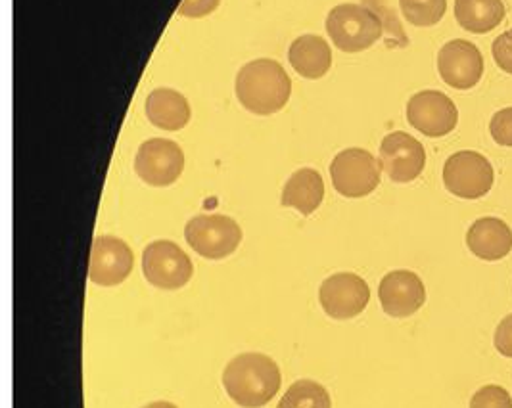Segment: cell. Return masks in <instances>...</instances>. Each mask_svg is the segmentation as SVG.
<instances>
[{
    "label": "cell",
    "instance_id": "obj_1",
    "mask_svg": "<svg viewBox=\"0 0 512 408\" xmlns=\"http://www.w3.org/2000/svg\"><path fill=\"white\" fill-rule=\"evenodd\" d=\"M279 364L261 353L234 357L223 372V386L238 407H265L279 393Z\"/></svg>",
    "mask_w": 512,
    "mask_h": 408
},
{
    "label": "cell",
    "instance_id": "obj_2",
    "mask_svg": "<svg viewBox=\"0 0 512 408\" xmlns=\"http://www.w3.org/2000/svg\"><path fill=\"white\" fill-rule=\"evenodd\" d=\"M236 98L252 114L273 115L290 100L292 83L279 62L263 58L246 64L236 75Z\"/></svg>",
    "mask_w": 512,
    "mask_h": 408
},
{
    "label": "cell",
    "instance_id": "obj_3",
    "mask_svg": "<svg viewBox=\"0 0 512 408\" xmlns=\"http://www.w3.org/2000/svg\"><path fill=\"white\" fill-rule=\"evenodd\" d=\"M382 20L369 6L340 4L326 18V33L342 52H363L382 37Z\"/></svg>",
    "mask_w": 512,
    "mask_h": 408
},
{
    "label": "cell",
    "instance_id": "obj_4",
    "mask_svg": "<svg viewBox=\"0 0 512 408\" xmlns=\"http://www.w3.org/2000/svg\"><path fill=\"white\" fill-rule=\"evenodd\" d=\"M380 161L363 148H348L332 159L330 177L344 198H365L380 184Z\"/></svg>",
    "mask_w": 512,
    "mask_h": 408
},
{
    "label": "cell",
    "instance_id": "obj_5",
    "mask_svg": "<svg viewBox=\"0 0 512 408\" xmlns=\"http://www.w3.org/2000/svg\"><path fill=\"white\" fill-rule=\"evenodd\" d=\"M493 182L495 171L489 159L478 152H457L443 165V184L457 198L480 200L489 194Z\"/></svg>",
    "mask_w": 512,
    "mask_h": 408
},
{
    "label": "cell",
    "instance_id": "obj_6",
    "mask_svg": "<svg viewBox=\"0 0 512 408\" xmlns=\"http://www.w3.org/2000/svg\"><path fill=\"white\" fill-rule=\"evenodd\" d=\"M188 246L206 259H225L242 242V230L227 215H198L185 228Z\"/></svg>",
    "mask_w": 512,
    "mask_h": 408
},
{
    "label": "cell",
    "instance_id": "obj_7",
    "mask_svg": "<svg viewBox=\"0 0 512 408\" xmlns=\"http://www.w3.org/2000/svg\"><path fill=\"white\" fill-rule=\"evenodd\" d=\"M142 272L146 280L160 290H179L192 278V261L175 242L158 240L142 253Z\"/></svg>",
    "mask_w": 512,
    "mask_h": 408
},
{
    "label": "cell",
    "instance_id": "obj_8",
    "mask_svg": "<svg viewBox=\"0 0 512 408\" xmlns=\"http://www.w3.org/2000/svg\"><path fill=\"white\" fill-rule=\"evenodd\" d=\"M185 169V154L181 146L167 138H150L140 144L135 171L139 179L150 186H169L181 177Z\"/></svg>",
    "mask_w": 512,
    "mask_h": 408
},
{
    "label": "cell",
    "instance_id": "obj_9",
    "mask_svg": "<svg viewBox=\"0 0 512 408\" xmlns=\"http://www.w3.org/2000/svg\"><path fill=\"white\" fill-rule=\"evenodd\" d=\"M319 301L328 317L350 320L365 311L371 301V290L361 276L353 272H338L323 282Z\"/></svg>",
    "mask_w": 512,
    "mask_h": 408
},
{
    "label": "cell",
    "instance_id": "obj_10",
    "mask_svg": "<svg viewBox=\"0 0 512 408\" xmlns=\"http://www.w3.org/2000/svg\"><path fill=\"white\" fill-rule=\"evenodd\" d=\"M407 121L422 135L442 138L457 127L459 112L447 94L440 91H422L409 100Z\"/></svg>",
    "mask_w": 512,
    "mask_h": 408
},
{
    "label": "cell",
    "instance_id": "obj_11",
    "mask_svg": "<svg viewBox=\"0 0 512 408\" xmlns=\"http://www.w3.org/2000/svg\"><path fill=\"white\" fill-rule=\"evenodd\" d=\"M438 71L445 85L457 91H468L476 87L484 75V56L474 43L455 39L442 46L438 54Z\"/></svg>",
    "mask_w": 512,
    "mask_h": 408
},
{
    "label": "cell",
    "instance_id": "obj_12",
    "mask_svg": "<svg viewBox=\"0 0 512 408\" xmlns=\"http://www.w3.org/2000/svg\"><path fill=\"white\" fill-rule=\"evenodd\" d=\"M378 161L392 181L405 184L419 179L426 165V152L415 136L396 131L382 140Z\"/></svg>",
    "mask_w": 512,
    "mask_h": 408
},
{
    "label": "cell",
    "instance_id": "obj_13",
    "mask_svg": "<svg viewBox=\"0 0 512 408\" xmlns=\"http://www.w3.org/2000/svg\"><path fill=\"white\" fill-rule=\"evenodd\" d=\"M135 255L131 248L116 236H98L91 250L89 278L96 286H117L133 271Z\"/></svg>",
    "mask_w": 512,
    "mask_h": 408
},
{
    "label": "cell",
    "instance_id": "obj_14",
    "mask_svg": "<svg viewBox=\"0 0 512 408\" xmlns=\"http://www.w3.org/2000/svg\"><path fill=\"white\" fill-rule=\"evenodd\" d=\"M378 299L386 315L407 318L415 315L426 301V288L419 274L411 271L388 272L380 286Z\"/></svg>",
    "mask_w": 512,
    "mask_h": 408
},
{
    "label": "cell",
    "instance_id": "obj_15",
    "mask_svg": "<svg viewBox=\"0 0 512 408\" xmlns=\"http://www.w3.org/2000/svg\"><path fill=\"white\" fill-rule=\"evenodd\" d=\"M466 246L482 261H501L512 250V230L497 217H482L466 232Z\"/></svg>",
    "mask_w": 512,
    "mask_h": 408
},
{
    "label": "cell",
    "instance_id": "obj_16",
    "mask_svg": "<svg viewBox=\"0 0 512 408\" xmlns=\"http://www.w3.org/2000/svg\"><path fill=\"white\" fill-rule=\"evenodd\" d=\"M146 117L163 131H181L190 121V106L181 92L156 89L146 98Z\"/></svg>",
    "mask_w": 512,
    "mask_h": 408
},
{
    "label": "cell",
    "instance_id": "obj_17",
    "mask_svg": "<svg viewBox=\"0 0 512 408\" xmlns=\"http://www.w3.org/2000/svg\"><path fill=\"white\" fill-rule=\"evenodd\" d=\"M325 198V182L315 169H300L296 171L282 190L280 204L284 207L298 209L302 215L309 217L319 209Z\"/></svg>",
    "mask_w": 512,
    "mask_h": 408
},
{
    "label": "cell",
    "instance_id": "obj_18",
    "mask_svg": "<svg viewBox=\"0 0 512 408\" xmlns=\"http://www.w3.org/2000/svg\"><path fill=\"white\" fill-rule=\"evenodd\" d=\"M288 60L305 79H321L332 64V50L323 37L302 35L288 48Z\"/></svg>",
    "mask_w": 512,
    "mask_h": 408
},
{
    "label": "cell",
    "instance_id": "obj_19",
    "mask_svg": "<svg viewBox=\"0 0 512 408\" xmlns=\"http://www.w3.org/2000/svg\"><path fill=\"white\" fill-rule=\"evenodd\" d=\"M503 0H455V18L468 33L484 35L505 20Z\"/></svg>",
    "mask_w": 512,
    "mask_h": 408
},
{
    "label": "cell",
    "instance_id": "obj_20",
    "mask_svg": "<svg viewBox=\"0 0 512 408\" xmlns=\"http://www.w3.org/2000/svg\"><path fill=\"white\" fill-rule=\"evenodd\" d=\"M277 408H332L325 387L313 380H298L288 387Z\"/></svg>",
    "mask_w": 512,
    "mask_h": 408
},
{
    "label": "cell",
    "instance_id": "obj_21",
    "mask_svg": "<svg viewBox=\"0 0 512 408\" xmlns=\"http://www.w3.org/2000/svg\"><path fill=\"white\" fill-rule=\"evenodd\" d=\"M405 20L417 27H432L442 22L447 0H399Z\"/></svg>",
    "mask_w": 512,
    "mask_h": 408
},
{
    "label": "cell",
    "instance_id": "obj_22",
    "mask_svg": "<svg viewBox=\"0 0 512 408\" xmlns=\"http://www.w3.org/2000/svg\"><path fill=\"white\" fill-rule=\"evenodd\" d=\"M470 408H512L511 393L501 386L482 387L470 399Z\"/></svg>",
    "mask_w": 512,
    "mask_h": 408
},
{
    "label": "cell",
    "instance_id": "obj_23",
    "mask_svg": "<svg viewBox=\"0 0 512 408\" xmlns=\"http://www.w3.org/2000/svg\"><path fill=\"white\" fill-rule=\"evenodd\" d=\"M489 133L497 144L512 148V108H505L491 117Z\"/></svg>",
    "mask_w": 512,
    "mask_h": 408
},
{
    "label": "cell",
    "instance_id": "obj_24",
    "mask_svg": "<svg viewBox=\"0 0 512 408\" xmlns=\"http://www.w3.org/2000/svg\"><path fill=\"white\" fill-rule=\"evenodd\" d=\"M491 54H493L495 64L505 73L512 75V29L505 31L503 35H499L495 39V43L491 46Z\"/></svg>",
    "mask_w": 512,
    "mask_h": 408
},
{
    "label": "cell",
    "instance_id": "obj_25",
    "mask_svg": "<svg viewBox=\"0 0 512 408\" xmlns=\"http://www.w3.org/2000/svg\"><path fill=\"white\" fill-rule=\"evenodd\" d=\"M221 0H183L179 4V14L185 18H204L217 10Z\"/></svg>",
    "mask_w": 512,
    "mask_h": 408
},
{
    "label": "cell",
    "instance_id": "obj_26",
    "mask_svg": "<svg viewBox=\"0 0 512 408\" xmlns=\"http://www.w3.org/2000/svg\"><path fill=\"white\" fill-rule=\"evenodd\" d=\"M493 343H495V349L503 355V357H509L512 359V315L503 318L495 330V336H493Z\"/></svg>",
    "mask_w": 512,
    "mask_h": 408
},
{
    "label": "cell",
    "instance_id": "obj_27",
    "mask_svg": "<svg viewBox=\"0 0 512 408\" xmlns=\"http://www.w3.org/2000/svg\"><path fill=\"white\" fill-rule=\"evenodd\" d=\"M144 408H177L173 403H167V401H158V403H152V405H146Z\"/></svg>",
    "mask_w": 512,
    "mask_h": 408
}]
</instances>
